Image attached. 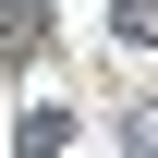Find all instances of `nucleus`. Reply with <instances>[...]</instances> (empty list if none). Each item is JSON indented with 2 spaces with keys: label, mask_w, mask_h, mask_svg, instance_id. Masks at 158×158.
<instances>
[{
  "label": "nucleus",
  "mask_w": 158,
  "mask_h": 158,
  "mask_svg": "<svg viewBox=\"0 0 158 158\" xmlns=\"http://www.w3.org/2000/svg\"><path fill=\"white\" fill-rule=\"evenodd\" d=\"M122 134H134V158H158V98H134V110H122Z\"/></svg>",
  "instance_id": "f257e3e1"
},
{
  "label": "nucleus",
  "mask_w": 158,
  "mask_h": 158,
  "mask_svg": "<svg viewBox=\"0 0 158 158\" xmlns=\"http://www.w3.org/2000/svg\"><path fill=\"white\" fill-rule=\"evenodd\" d=\"M122 37H158V0H122Z\"/></svg>",
  "instance_id": "f03ea898"
}]
</instances>
